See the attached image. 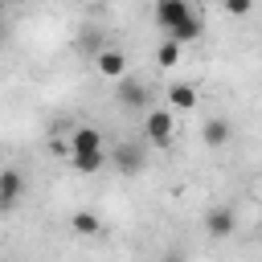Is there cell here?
<instances>
[{
  "mask_svg": "<svg viewBox=\"0 0 262 262\" xmlns=\"http://www.w3.org/2000/svg\"><path fill=\"white\" fill-rule=\"evenodd\" d=\"M160 262H184V254H180V250H168V254H164Z\"/></svg>",
  "mask_w": 262,
  "mask_h": 262,
  "instance_id": "2e32d148",
  "label": "cell"
},
{
  "mask_svg": "<svg viewBox=\"0 0 262 262\" xmlns=\"http://www.w3.org/2000/svg\"><path fill=\"white\" fill-rule=\"evenodd\" d=\"M188 16H192L188 0H156V25H160L164 33H172V29L184 25Z\"/></svg>",
  "mask_w": 262,
  "mask_h": 262,
  "instance_id": "7a4b0ae2",
  "label": "cell"
},
{
  "mask_svg": "<svg viewBox=\"0 0 262 262\" xmlns=\"http://www.w3.org/2000/svg\"><path fill=\"white\" fill-rule=\"evenodd\" d=\"M111 160H115V168H119V172H139V168H143V151H139V147H127V143H123V147H115V156H111Z\"/></svg>",
  "mask_w": 262,
  "mask_h": 262,
  "instance_id": "7c38bea8",
  "label": "cell"
},
{
  "mask_svg": "<svg viewBox=\"0 0 262 262\" xmlns=\"http://www.w3.org/2000/svg\"><path fill=\"white\" fill-rule=\"evenodd\" d=\"M168 106L172 111H192L196 106V86H188V82H176V86H168Z\"/></svg>",
  "mask_w": 262,
  "mask_h": 262,
  "instance_id": "8fae6325",
  "label": "cell"
},
{
  "mask_svg": "<svg viewBox=\"0 0 262 262\" xmlns=\"http://www.w3.org/2000/svg\"><path fill=\"white\" fill-rule=\"evenodd\" d=\"M94 66H98L102 78H115V82L127 78V57H123V49H111V45L98 49V53H94Z\"/></svg>",
  "mask_w": 262,
  "mask_h": 262,
  "instance_id": "5b68a950",
  "label": "cell"
},
{
  "mask_svg": "<svg viewBox=\"0 0 262 262\" xmlns=\"http://www.w3.org/2000/svg\"><path fill=\"white\" fill-rule=\"evenodd\" d=\"M70 229H74L78 237H98V233H102V221H98V213L78 209V213H70Z\"/></svg>",
  "mask_w": 262,
  "mask_h": 262,
  "instance_id": "30bf717a",
  "label": "cell"
},
{
  "mask_svg": "<svg viewBox=\"0 0 262 262\" xmlns=\"http://www.w3.org/2000/svg\"><path fill=\"white\" fill-rule=\"evenodd\" d=\"M20 192H25L20 172H16V168H4V172H0V205H4V213H12V209H16Z\"/></svg>",
  "mask_w": 262,
  "mask_h": 262,
  "instance_id": "52a82bcc",
  "label": "cell"
},
{
  "mask_svg": "<svg viewBox=\"0 0 262 262\" xmlns=\"http://www.w3.org/2000/svg\"><path fill=\"white\" fill-rule=\"evenodd\" d=\"M258 192H262V188H258Z\"/></svg>",
  "mask_w": 262,
  "mask_h": 262,
  "instance_id": "e0dca14e",
  "label": "cell"
},
{
  "mask_svg": "<svg viewBox=\"0 0 262 262\" xmlns=\"http://www.w3.org/2000/svg\"><path fill=\"white\" fill-rule=\"evenodd\" d=\"M250 8H254V0H225V12L229 16H246Z\"/></svg>",
  "mask_w": 262,
  "mask_h": 262,
  "instance_id": "9a60e30c",
  "label": "cell"
},
{
  "mask_svg": "<svg viewBox=\"0 0 262 262\" xmlns=\"http://www.w3.org/2000/svg\"><path fill=\"white\" fill-rule=\"evenodd\" d=\"M143 131H147V143L168 147L172 135H176V115H172V106H151L147 119H143Z\"/></svg>",
  "mask_w": 262,
  "mask_h": 262,
  "instance_id": "6da1fadb",
  "label": "cell"
},
{
  "mask_svg": "<svg viewBox=\"0 0 262 262\" xmlns=\"http://www.w3.org/2000/svg\"><path fill=\"white\" fill-rule=\"evenodd\" d=\"M237 229V213L229 209V205H213L209 213H205V233L209 237H229Z\"/></svg>",
  "mask_w": 262,
  "mask_h": 262,
  "instance_id": "3957f363",
  "label": "cell"
},
{
  "mask_svg": "<svg viewBox=\"0 0 262 262\" xmlns=\"http://www.w3.org/2000/svg\"><path fill=\"white\" fill-rule=\"evenodd\" d=\"M78 151H102V131L98 127H74L70 139H66V156H78Z\"/></svg>",
  "mask_w": 262,
  "mask_h": 262,
  "instance_id": "277c9868",
  "label": "cell"
},
{
  "mask_svg": "<svg viewBox=\"0 0 262 262\" xmlns=\"http://www.w3.org/2000/svg\"><path fill=\"white\" fill-rule=\"evenodd\" d=\"M156 61H160V66H176V61H180V41L168 37V41L156 49Z\"/></svg>",
  "mask_w": 262,
  "mask_h": 262,
  "instance_id": "5bb4252c",
  "label": "cell"
},
{
  "mask_svg": "<svg viewBox=\"0 0 262 262\" xmlns=\"http://www.w3.org/2000/svg\"><path fill=\"white\" fill-rule=\"evenodd\" d=\"M119 106L127 111H147V86L139 78H119Z\"/></svg>",
  "mask_w": 262,
  "mask_h": 262,
  "instance_id": "8992f818",
  "label": "cell"
},
{
  "mask_svg": "<svg viewBox=\"0 0 262 262\" xmlns=\"http://www.w3.org/2000/svg\"><path fill=\"white\" fill-rule=\"evenodd\" d=\"M168 37H172V41H180V45H192V41H201V16H188V20H184V25H176Z\"/></svg>",
  "mask_w": 262,
  "mask_h": 262,
  "instance_id": "4fadbf2b",
  "label": "cell"
},
{
  "mask_svg": "<svg viewBox=\"0 0 262 262\" xmlns=\"http://www.w3.org/2000/svg\"><path fill=\"white\" fill-rule=\"evenodd\" d=\"M201 139H205V147H225V143L233 139V127H229V119H205V127H201Z\"/></svg>",
  "mask_w": 262,
  "mask_h": 262,
  "instance_id": "ba28073f",
  "label": "cell"
},
{
  "mask_svg": "<svg viewBox=\"0 0 262 262\" xmlns=\"http://www.w3.org/2000/svg\"><path fill=\"white\" fill-rule=\"evenodd\" d=\"M106 164H111L106 147H102V151H78V156H70V168L82 172V176H90V172H98V168H106Z\"/></svg>",
  "mask_w": 262,
  "mask_h": 262,
  "instance_id": "9c48e42d",
  "label": "cell"
}]
</instances>
